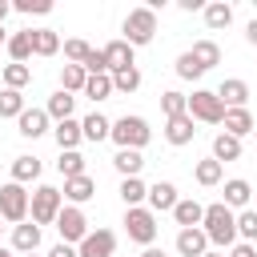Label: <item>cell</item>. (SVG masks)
I'll return each instance as SVG.
<instances>
[{
  "mask_svg": "<svg viewBox=\"0 0 257 257\" xmlns=\"http://www.w3.org/2000/svg\"><path fill=\"white\" fill-rule=\"evenodd\" d=\"M201 233L209 237V245L213 249H233L237 245V213L229 209V205H221V201H213V205H205V217H201Z\"/></svg>",
  "mask_w": 257,
  "mask_h": 257,
  "instance_id": "1",
  "label": "cell"
},
{
  "mask_svg": "<svg viewBox=\"0 0 257 257\" xmlns=\"http://www.w3.org/2000/svg\"><path fill=\"white\" fill-rule=\"evenodd\" d=\"M108 141H112L116 149H137V153H141V149L153 141V128H149V120H145V116L124 112V116H116V120H112Z\"/></svg>",
  "mask_w": 257,
  "mask_h": 257,
  "instance_id": "2",
  "label": "cell"
},
{
  "mask_svg": "<svg viewBox=\"0 0 257 257\" xmlns=\"http://www.w3.org/2000/svg\"><path fill=\"white\" fill-rule=\"evenodd\" d=\"M120 32H124L120 40H124L128 48H145V44H153V36H157V12H153L149 4L128 8V16H124Z\"/></svg>",
  "mask_w": 257,
  "mask_h": 257,
  "instance_id": "3",
  "label": "cell"
},
{
  "mask_svg": "<svg viewBox=\"0 0 257 257\" xmlns=\"http://www.w3.org/2000/svg\"><path fill=\"white\" fill-rule=\"evenodd\" d=\"M60 209H64V197H60V189H56V185H36V189L28 193L32 225H56Z\"/></svg>",
  "mask_w": 257,
  "mask_h": 257,
  "instance_id": "4",
  "label": "cell"
},
{
  "mask_svg": "<svg viewBox=\"0 0 257 257\" xmlns=\"http://www.w3.org/2000/svg\"><path fill=\"white\" fill-rule=\"evenodd\" d=\"M185 112H189L193 120H201V124H221V120H225V104L217 100L213 88H193V92L185 96Z\"/></svg>",
  "mask_w": 257,
  "mask_h": 257,
  "instance_id": "5",
  "label": "cell"
},
{
  "mask_svg": "<svg viewBox=\"0 0 257 257\" xmlns=\"http://www.w3.org/2000/svg\"><path fill=\"white\" fill-rule=\"evenodd\" d=\"M157 213H149L145 205H137V209H124V233H128V241H137V245H153L157 241Z\"/></svg>",
  "mask_w": 257,
  "mask_h": 257,
  "instance_id": "6",
  "label": "cell"
},
{
  "mask_svg": "<svg viewBox=\"0 0 257 257\" xmlns=\"http://www.w3.org/2000/svg\"><path fill=\"white\" fill-rule=\"evenodd\" d=\"M0 221H8V225L28 221V189L24 185H16V181L0 185Z\"/></svg>",
  "mask_w": 257,
  "mask_h": 257,
  "instance_id": "7",
  "label": "cell"
},
{
  "mask_svg": "<svg viewBox=\"0 0 257 257\" xmlns=\"http://www.w3.org/2000/svg\"><path fill=\"white\" fill-rule=\"evenodd\" d=\"M56 233H60V241H64V245H80V241L88 237V217H84V209L64 205V209H60V217H56Z\"/></svg>",
  "mask_w": 257,
  "mask_h": 257,
  "instance_id": "8",
  "label": "cell"
},
{
  "mask_svg": "<svg viewBox=\"0 0 257 257\" xmlns=\"http://www.w3.org/2000/svg\"><path fill=\"white\" fill-rule=\"evenodd\" d=\"M80 257H112L116 253V233L112 229H88V237L76 245Z\"/></svg>",
  "mask_w": 257,
  "mask_h": 257,
  "instance_id": "9",
  "label": "cell"
},
{
  "mask_svg": "<svg viewBox=\"0 0 257 257\" xmlns=\"http://www.w3.org/2000/svg\"><path fill=\"white\" fill-rule=\"evenodd\" d=\"M100 52H104V68H108V76H112V72H124V68H137V56H133L137 48H128L124 40H108Z\"/></svg>",
  "mask_w": 257,
  "mask_h": 257,
  "instance_id": "10",
  "label": "cell"
},
{
  "mask_svg": "<svg viewBox=\"0 0 257 257\" xmlns=\"http://www.w3.org/2000/svg\"><path fill=\"white\" fill-rule=\"evenodd\" d=\"M193 137H197V120H193L189 112H181V116L165 120V141H169L173 149H185V145H193Z\"/></svg>",
  "mask_w": 257,
  "mask_h": 257,
  "instance_id": "11",
  "label": "cell"
},
{
  "mask_svg": "<svg viewBox=\"0 0 257 257\" xmlns=\"http://www.w3.org/2000/svg\"><path fill=\"white\" fill-rule=\"evenodd\" d=\"M145 201H149V205H145L149 213H173V205H177L181 197H177V185H173V181H153Z\"/></svg>",
  "mask_w": 257,
  "mask_h": 257,
  "instance_id": "12",
  "label": "cell"
},
{
  "mask_svg": "<svg viewBox=\"0 0 257 257\" xmlns=\"http://www.w3.org/2000/svg\"><path fill=\"white\" fill-rule=\"evenodd\" d=\"M60 197H64L68 205H76V209H80L84 201H92V197H96V181H92L88 173H80V177H68V181H64V189H60Z\"/></svg>",
  "mask_w": 257,
  "mask_h": 257,
  "instance_id": "13",
  "label": "cell"
},
{
  "mask_svg": "<svg viewBox=\"0 0 257 257\" xmlns=\"http://www.w3.org/2000/svg\"><path fill=\"white\" fill-rule=\"evenodd\" d=\"M221 205H229L233 213L249 209V205H253V185H249L245 177H229V181H225V197H221Z\"/></svg>",
  "mask_w": 257,
  "mask_h": 257,
  "instance_id": "14",
  "label": "cell"
},
{
  "mask_svg": "<svg viewBox=\"0 0 257 257\" xmlns=\"http://www.w3.org/2000/svg\"><path fill=\"white\" fill-rule=\"evenodd\" d=\"M213 92H217V100H221L225 108H245V100H249V84H245L241 76H229V80H221Z\"/></svg>",
  "mask_w": 257,
  "mask_h": 257,
  "instance_id": "15",
  "label": "cell"
},
{
  "mask_svg": "<svg viewBox=\"0 0 257 257\" xmlns=\"http://www.w3.org/2000/svg\"><path fill=\"white\" fill-rule=\"evenodd\" d=\"M48 124H52V120H48V112H44V108H24V112L16 116V133H20V137H28V141L44 137V133H48Z\"/></svg>",
  "mask_w": 257,
  "mask_h": 257,
  "instance_id": "16",
  "label": "cell"
},
{
  "mask_svg": "<svg viewBox=\"0 0 257 257\" xmlns=\"http://www.w3.org/2000/svg\"><path fill=\"white\" fill-rule=\"evenodd\" d=\"M225 128L221 133H229V137H249V133H257V120H253V112L249 108H225V120H221Z\"/></svg>",
  "mask_w": 257,
  "mask_h": 257,
  "instance_id": "17",
  "label": "cell"
},
{
  "mask_svg": "<svg viewBox=\"0 0 257 257\" xmlns=\"http://www.w3.org/2000/svg\"><path fill=\"white\" fill-rule=\"evenodd\" d=\"M40 249V225L24 221V225H12V253H36Z\"/></svg>",
  "mask_w": 257,
  "mask_h": 257,
  "instance_id": "18",
  "label": "cell"
},
{
  "mask_svg": "<svg viewBox=\"0 0 257 257\" xmlns=\"http://www.w3.org/2000/svg\"><path fill=\"white\" fill-rule=\"evenodd\" d=\"M201 217H205V205H201V201H193V197H181V201L173 205V221H177L181 229H197V225H201Z\"/></svg>",
  "mask_w": 257,
  "mask_h": 257,
  "instance_id": "19",
  "label": "cell"
},
{
  "mask_svg": "<svg viewBox=\"0 0 257 257\" xmlns=\"http://www.w3.org/2000/svg\"><path fill=\"white\" fill-rule=\"evenodd\" d=\"M177 253H181V257H201V253H209V237L201 233V225L177 233Z\"/></svg>",
  "mask_w": 257,
  "mask_h": 257,
  "instance_id": "20",
  "label": "cell"
},
{
  "mask_svg": "<svg viewBox=\"0 0 257 257\" xmlns=\"http://www.w3.org/2000/svg\"><path fill=\"white\" fill-rule=\"evenodd\" d=\"M32 32V56H56L60 52V32L56 28H28Z\"/></svg>",
  "mask_w": 257,
  "mask_h": 257,
  "instance_id": "21",
  "label": "cell"
},
{
  "mask_svg": "<svg viewBox=\"0 0 257 257\" xmlns=\"http://www.w3.org/2000/svg\"><path fill=\"white\" fill-rule=\"evenodd\" d=\"M52 137H56L60 153H72V149H80V141H84V133H80V120H76V116H72V120H60V124L52 128Z\"/></svg>",
  "mask_w": 257,
  "mask_h": 257,
  "instance_id": "22",
  "label": "cell"
},
{
  "mask_svg": "<svg viewBox=\"0 0 257 257\" xmlns=\"http://www.w3.org/2000/svg\"><path fill=\"white\" fill-rule=\"evenodd\" d=\"M72 108H76V96H68V92H60V88H56V92L48 96V104H44V112H48V120H56V124H60V120H72Z\"/></svg>",
  "mask_w": 257,
  "mask_h": 257,
  "instance_id": "23",
  "label": "cell"
},
{
  "mask_svg": "<svg viewBox=\"0 0 257 257\" xmlns=\"http://www.w3.org/2000/svg\"><path fill=\"white\" fill-rule=\"evenodd\" d=\"M108 128H112V120H108L104 112H88V116L80 120V133H84V141H92V145L108 141Z\"/></svg>",
  "mask_w": 257,
  "mask_h": 257,
  "instance_id": "24",
  "label": "cell"
},
{
  "mask_svg": "<svg viewBox=\"0 0 257 257\" xmlns=\"http://www.w3.org/2000/svg\"><path fill=\"white\" fill-rule=\"evenodd\" d=\"M201 12H205V24H209L213 32H221V28L233 24V4H225V0H213V4H205Z\"/></svg>",
  "mask_w": 257,
  "mask_h": 257,
  "instance_id": "25",
  "label": "cell"
},
{
  "mask_svg": "<svg viewBox=\"0 0 257 257\" xmlns=\"http://www.w3.org/2000/svg\"><path fill=\"white\" fill-rule=\"evenodd\" d=\"M112 169H116L120 177H141V169H145V157H141L137 149H116V157H112Z\"/></svg>",
  "mask_w": 257,
  "mask_h": 257,
  "instance_id": "26",
  "label": "cell"
},
{
  "mask_svg": "<svg viewBox=\"0 0 257 257\" xmlns=\"http://www.w3.org/2000/svg\"><path fill=\"white\" fill-rule=\"evenodd\" d=\"M193 177H197V185L213 189V185H221L225 165H221V161H213V157H205V161H197V165H193Z\"/></svg>",
  "mask_w": 257,
  "mask_h": 257,
  "instance_id": "27",
  "label": "cell"
},
{
  "mask_svg": "<svg viewBox=\"0 0 257 257\" xmlns=\"http://www.w3.org/2000/svg\"><path fill=\"white\" fill-rule=\"evenodd\" d=\"M145 197H149V185L141 177H120V201H124V209L145 205Z\"/></svg>",
  "mask_w": 257,
  "mask_h": 257,
  "instance_id": "28",
  "label": "cell"
},
{
  "mask_svg": "<svg viewBox=\"0 0 257 257\" xmlns=\"http://www.w3.org/2000/svg\"><path fill=\"white\" fill-rule=\"evenodd\" d=\"M4 48H8L12 64H28V56H32V32H28V28H24V32H12Z\"/></svg>",
  "mask_w": 257,
  "mask_h": 257,
  "instance_id": "29",
  "label": "cell"
},
{
  "mask_svg": "<svg viewBox=\"0 0 257 257\" xmlns=\"http://www.w3.org/2000/svg\"><path fill=\"white\" fill-rule=\"evenodd\" d=\"M36 177H40V161L36 157H28V153L24 157H12V181L16 185H32Z\"/></svg>",
  "mask_w": 257,
  "mask_h": 257,
  "instance_id": "30",
  "label": "cell"
},
{
  "mask_svg": "<svg viewBox=\"0 0 257 257\" xmlns=\"http://www.w3.org/2000/svg\"><path fill=\"white\" fill-rule=\"evenodd\" d=\"M84 80H88V72H84L80 64H64V68H60V92L76 96V92H84Z\"/></svg>",
  "mask_w": 257,
  "mask_h": 257,
  "instance_id": "31",
  "label": "cell"
},
{
  "mask_svg": "<svg viewBox=\"0 0 257 257\" xmlns=\"http://www.w3.org/2000/svg\"><path fill=\"white\" fill-rule=\"evenodd\" d=\"M237 157H241V141L229 137V133H217L213 137V161L225 165V161H237Z\"/></svg>",
  "mask_w": 257,
  "mask_h": 257,
  "instance_id": "32",
  "label": "cell"
},
{
  "mask_svg": "<svg viewBox=\"0 0 257 257\" xmlns=\"http://www.w3.org/2000/svg\"><path fill=\"white\" fill-rule=\"evenodd\" d=\"M189 52H193V60H197L205 72H209L213 64H221V48H217V40H197Z\"/></svg>",
  "mask_w": 257,
  "mask_h": 257,
  "instance_id": "33",
  "label": "cell"
},
{
  "mask_svg": "<svg viewBox=\"0 0 257 257\" xmlns=\"http://www.w3.org/2000/svg\"><path fill=\"white\" fill-rule=\"evenodd\" d=\"M60 48H64V60H68V64H80V68H84V60H88V52H92V44L80 40V36H68Z\"/></svg>",
  "mask_w": 257,
  "mask_h": 257,
  "instance_id": "34",
  "label": "cell"
},
{
  "mask_svg": "<svg viewBox=\"0 0 257 257\" xmlns=\"http://www.w3.org/2000/svg\"><path fill=\"white\" fill-rule=\"evenodd\" d=\"M84 96H92V100H108V96H112V76H108V72L88 76V80H84Z\"/></svg>",
  "mask_w": 257,
  "mask_h": 257,
  "instance_id": "35",
  "label": "cell"
},
{
  "mask_svg": "<svg viewBox=\"0 0 257 257\" xmlns=\"http://www.w3.org/2000/svg\"><path fill=\"white\" fill-rule=\"evenodd\" d=\"M32 80V68L28 64H4V88H16L24 92V84Z\"/></svg>",
  "mask_w": 257,
  "mask_h": 257,
  "instance_id": "36",
  "label": "cell"
},
{
  "mask_svg": "<svg viewBox=\"0 0 257 257\" xmlns=\"http://www.w3.org/2000/svg\"><path fill=\"white\" fill-rule=\"evenodd\" d=\"M56 169H60V177H64V181H68V177H80V173H84V153H80V149H72V153H60Z\"/></svg>",
  "mask_w": 257,
  "mask_h": 257,
  "instance_id": "37",
  "label": "cell"
},
{
  "mask_svg": "<svg viewBox=\"0 0 257 257\" xmlns=\"http://www.w3.org/2000/svg\"><path fill=\"white\" fill-rule=\"evenodd\" d=\"M28 104H24V92L16 88H0V116H20Z\"/></svg>",
  "mask_w": 257,
  "mask_h": 257,
  "instance_id": "38",
  "label": "cell"
},
{
  "mask_svg": "<svg viewBox=\"0 0 257 257\" xmlns=\"http://www.w3.org/2000/svg\"><path fill=\"white\" fill-rule=\"evenodd\" d=\"M173 72H177L181 80H201V76H205V68L193 60V52H181V56H177V64H173Z\"/></svg>",
  "mask_w": 257,
  "mask_h": 257,
  "instance_id": "39",
  "label": "cell"
},
{
  "mask_svg": "<svg viewBox=\"0 0 257 257\" xmlns=\"http://www.w3.org/2000/svg\"><path fill=\"white\" fill-rule=\"evenodd\" d=\"M141 88V68H124V72H112V92H137Z\"/></svg>",
  "mask_w": 257,
  "mask_h": 257,
  "instance_id": "40",
  "label": "cell"
},
{
  "mask_svg": "<svg viewBox=\"0 0 257 257\" xmlns=\"http://www.w3.org/2000/svg\"><path fill=\"white\" fill-rule=\"evenodd\" d=\"M237 237H241V241H249V245L257 241V213H253V205L237 213Z\"/></svg>",
  "mask_w": 257,
  "mask_h": 257,
  "instance_id": "41",
  "label": "cell"
},
{
  "mask_svg": "<svg viewBox=\"0 0 257 257\" xmlns=\"http://www.w3.org/2000/svg\"><path fill=\"white\" fill-rule=\"evenodd\" d=\"M161 112H165V120H173V116H181V112H185V92H177V88H169V92H161Z\"/></svg>",
  "mask_w": 257,
  "mask_h": 257,
  "instance_id": "42",
  "label": "cell"
},
{
  "mask_svg": "<svg viewBox=\"0 0 257 257\" xmlns=\"http://www.w3.org/2000/svg\"><path fill=\"white\" fill-rule=\"evenodd\" d=\"M12 12H36V16H44V12H52V0H12Z\"/></svg>",
  "mask_w": 257,
  "mask_h": 257,
  "instance_id": "43",
  "label": "cell"
},
{
  "mask_svg": "<svg viewBox=\"0 0 257 257\" xmlns=\"http://www.w3.org/2000/svg\"><path fill=\"white\" fill-rule=\"evenodd\" d=\"M84 72H88V76H96V72H108V68H104V52H100V48H92V52H88V60H84Z\"/></svg>",
  "mask_w": 257,
  "mask_h": 257,
  "instance_id": "44",
  "label": "cell"
},
{
  "mask_svg": "<svg viewBox=\"0 0 257 257\" xmlns=\"http://www.w3.org/2000/svg\"><path fill=\"white\" fill-rule=\"evenodd\" d=\"M48 257H80V253H76V245H64V241H56V245L48 249Z\"/></svg>",
  "mask_w": 257,
  "mask_h": 257,
  "instance_id": "45",
  "label": "cell"
},
{
  "mask_svg": "<svg viewBox=\"0 0 257 257\" xmlns=\"http://www.w3.org/2000/svg\"><path fill=\"white\" fill-rule=\"evenodd\" d=\"M225 257H257V249H253L249 241H237V245H233V249H229Z\"/></svg>",
  "mask_w": 257,
  "mask_h": 257,
  "instance_id": "46",
  "label": "cell"
},
{
  "mask_svg": "<svg viewBox=\"0 0 257 257\" xmlns=\"http://www.w3.org/2000/svg\"><path fill=\"white\" fill-rule=\"evenodd\" d=\"M245 40H249V44H257V16L245 24Z\"/></svg>",
  "mask_w": 257,
  "mask_h": 257,
  "instance_id": "47",
  "label": "cell"
},
{
  "mask_svg": "<svg viewBox=\"0 0 257 257\" xmlns=\"http://www.w3.org/2000/svg\"><path fill=\"white\" fill-rule=\"evenodd\" d=\"M181 8H185V12H201L205 4H201V0H181Z\"/></svg>",
  "mask_w": 257,
  "mask_h": 257,
  "instance_id": "48",
  "label": "cell"
},
{
  "mask_svg": "<svg viewBox=\"0 0 257 257\" xmlns=\"http://www.w3.org/2000/svg\"><path fill=\"white\" fill-rule=\"evenodd\" d=\"M141 257H169V253H165V249H157V245H149V249H145Z\"/></svg>",
  "mask_w": 257,
  "mask_h": 257,
  "instance_id": "49",
  "label": "cell"
},
{
  "mask_svg": "<svg viewBox=\"0 0 257 257\" xmlns=\"http://www.w3.org/2000/svg\"><path fill=\"white\" fill-rule=\"evenodd\" d=\"M12 12V0H0V24H4V16Z\"/></svg>",
  "mask_w": 257,
  "mask_h": 257,
  "instance_id": "50",
  "label": "cell"
},
{
  "mask_svg": "<svg viewBox=\"0 0 257 257\" xmlns=\"http://www.w3.org/2000/svg\"><path fill=\"white\" fill-rule=\"evenodd\" d=\"M201 257H225V253H221V249H209V253H201Z\"/></svg>",
  "mask_w": 257,
  "mask_h": 257,
  "instance_id": "51",
  "label": "cell"
},
{
  "mask_svg": "<svg viewBox=\"0 0 257 257\" xmlns=\"http://www.w3.org/2000/svg\"><path fill=\"white\" fill-rule=\"evenodd\" d=\"M4 44H8V36H4V24H0V48H4Z\"/></svg>",
  "mask_w": 257,
  "mask_h": 257,
  "instance_id": "52",
  "label": "cell"
},
{
  "mask_svg": "<svg viewBox=\"0 0 257 257\" xmlns=\"http://www.w3.org/2000/svg\"><path fill=\"white\" fill-rule=\"evenodd\" d=\"M0 257H16V253H12V249H4V245H0Z\"/></svg>",
  "mask_w": 257,
  "mask_h": 257,
  "instance_id": "53",
  "label": "cell"
},
{
  "mask_svg": "<svg viewBox=\"0 0 257 257\" xmlns=\"http://www.w3.org/2000/svg\"><path fill=\"white\" fill-rule=\"evenodd\" d=\"M253 213H257V193H253Z\"/></svg>",
  "mask_w": 257,
  "mask_h": 257,
  "instance_id": "54",
  "label": "cell"
},
{
  "mask_svg": "<svg viewBox=\"0 0 257 257\" xmlns=\"http://www.w3.org/2000/svg\"><path fill=\"white\" fill-rule=\"evenodd\" d=\"M20 257H36V253H20Z\"/></svg>",
  "mask_w": 257,
  "mask_h": 257,
  "instance_id": "55",
  "label": "cell"
},
{
  "mask_svg": "<svg viewBox=\"0 0 257 257\" xmlns=\"http://www.w3.org/2000/svg\"><path fill=\"white\" fill-rule=\"evenodd\" d=\"M0 229H4V225H0Z\"/></svg>",
  "mask_w": 257,
  "mask_h": 257,
  "instance_id": "56",
  "label": "cell"
}]
</instances>
